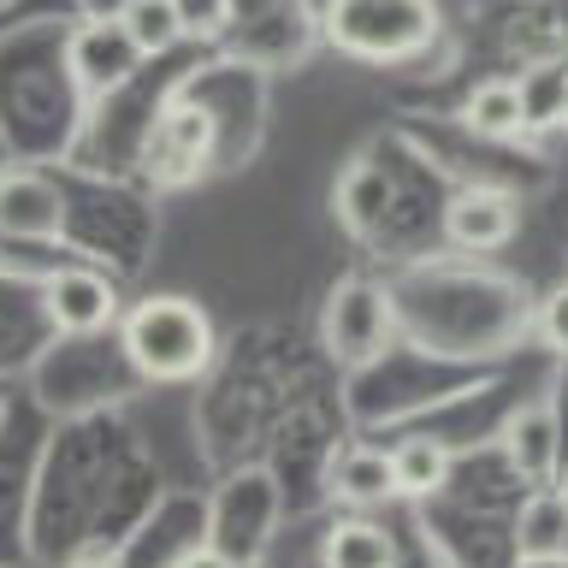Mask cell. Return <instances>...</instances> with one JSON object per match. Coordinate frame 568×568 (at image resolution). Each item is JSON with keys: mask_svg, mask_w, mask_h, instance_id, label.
<instances>
[{"mask_svg": "<svg viewBox=\"0 0 568 568\" xmlns=\"http://www.w3.org/2000/svg\"><path fill=\"white\" fill-rule=\"evenodd\" d=\"M504 456L527 486H557L562 479V415L557 403L539 397L527 408H515L504 426Z\"/></svg>", "mask_w": 568, "mask_h": 568, "instance_id": "6", "label": "cell"}, {"mask_svg": "<svg viewBox=\"0 0 568 568\" xmlns=\"http://www.w3.org/2000/svg\"><path fill=\"white\" fill-rule=\"evenodd\" d=\"M124 362H131L142 379H195L213 362V320L195 308L190 296H142L119 326Z\"/></svg>", "mask_w": 568, "mask_h": 568, "instance_id": "1", "label": "cell"}, {"mask_svg": "<svg viewBox=\"0 0 568 568\" xmlns=\"http://www.w3.org/2000/svg\"><path fill=\"white\" fill-rule=\"evenodd\" d=\"M178 18H184V36L213 42L220 30H231V0H178Z\"/></svg>", "mask_w": 568, "mask_h": 568, "instance_id": "16", "label": "cell"}, {"mask_svg": "<svg viewBox=\"0 0 568 568\" xmlns=\"http://www.w3.org/2000/svg\"><path fill=\"white\" fill-rule=\"evenodd\" d=\"M390 462H397V491L403 497H438L450 486V444H438V438H403L397 450H390Z\"/></svg>", "mask_w": 568, "mask_h": 568, "instance_id": "12", "label": "cell"}, {"mask_svg": "<svg viewBox=\"0 0 568 568\" xmlns=\"http://www.w3.org/2000/svg\"><path fill=\"white\" fill-rule=\"evenodd\" d=\"M332 491L344 497L349 509H373V504H390L397 491V462H390L385 450H349L344 462H337L332 474Z\"/></svg>", "mask_w": 568, "mask_h": 568, "instance_id": "11", "label": "cell"}, {"mask_svg": "<svg viewBox=\"0 0 568 568\" xmlns=\"http://www.w3.org/2000/svg\"><path fill=\"white\" fill-rule=\"evenodd\" d=\"M539 337L568 362V284H557V291L539 302Z\"/></svg>", "mask_w": 568, "mask_h": 568, "instance_id": "17", "label": "cell"}, {"mask_svg": "<svg viewBox=\"0 0 568 568\" xmlns=\"http://www.w3.org/2000/svg\"><path fill=\"white\" fill-rule=\"evenodd\" d=\"M42 308H48V326H60L65 337H89L113 326L119 291L95 266H60V273L42 278Z\"/></svg>", "mask_w": 568, "mask_h": 568, "instance_id": "5", "label": "cell"}, {"mask_svg": "<svg viewBox=\"0 0 568 568\" xmlns=\"http://www.w3.org/2000/svg\"><path fill=\"white\" fill-rule=\"evenodd\" d=\"M462 124H468L474 136H486V142H515L521 131H532L527 124V101H521V83H479L468 106H462Z\"/></svg>", "mask_w": 568, "mask_h": 568, "instance_id": "10", "label": "cell"}, {"mask_svg": "<svg viewBox=\"0 0 568 568\" xmlns=\"http://www.w3.org/2000/svg\"><path fill=\"white\" fill-rule=\"evenodd\" d=\"M390 332H397V302H390L379 284H367V278H344L326 296V308H320V337H326V349L344 367L379 362Z\"/></svg>", "mask_w": 568, "mask_h": 568, "instance_id": "3", "label": "cell"}, {"mask_svg": "<svg viewBox=\"0 0 568 568\" xmlns=\"http://www.w3.org/2000/svg\"><path fill=\"white\" fill-rule=\"evenodd\" d=\"M320 557H326L332 568H385L390 557H397V545H390L385 527H373V521H332Z\"/></svg>", "mask_w": 568, "mask_h": 568, "instance_id": "13", "label": "cell"}, {"mask_svg": "<svg viewBox=\"0 0 568 568\" xmlns=\"http://www.w3.org/2000/svg\"><path fill=\"white\" fill-rule=\"evenodd\" d=\"M142 60H149V48L124 30V18L95 12L78 36H71V78H78V89H89V95H113V89H124L136 78Z\"/></svg>", "mask_w": 568, "mask_h": 568, "instance_id": "4", "label": "cell"}, {"mask_svg": "<svg viewBox=\"0 0 568 568\" xmlns=\"http://www.w3.org/2000/svg\"><path fill=\"white\" fill-rule=\"evenodd\" d=\"M515 225H521L515 195L491 190V184L456 190L450 207H444V237H450L456 248H468V255H491V248H504L515 237Z\"/></svg>", "mask_w": 568, "mask_h": 568, "instance_id": "7", "label": "cell"}, {"mask_svg": "<svg viewBox=\"0 0 568 568\" xmlns=\"http://www.w3.org/2000/svg\"><path fill=\"white\" fill-rule=\"evenodd\" d=\"M515 557L521 562H568V491L532 486L515 515Z\"/></svg>", "mask_w": 568, "mask_h": 568, "instance_id": "8", "label": "cell"}, {"mask_svg": "<svg viewBox=\"0 0 568 568\" xmlns=\"http://www.w3.org/2000/svg\"><path fill=\"white\" fill-rule=\"evenodd\" d=\"M320 30L355 60L397 65V60H415L420 48H433L438 12L433 0H332Z\"/></svg>", "mask_w": 568, "mask_h": 568, "instance_id": "2", "label": "cell"}, {"mask_svg": "<svg viewBox=\"0 0 568 568\" xmlns=\"http://www.w3.org/2000/svg\"><path fill=\"white\" fill-rule=\"evenodd\" d=\"M273 12H278V0H231V24H237V30H255V24H266Z\"/></svg>", "mask_w": 568, "mask_h": 568, "instance_id": "18", "label": "cell"}, {"mask_svg": "<svg viewBox=\"0 0 568 568\" xmlns=\"http://www.w3.org/2000/svg\"><path fill=\"white\" fill-rule=\"evenodd\" d=\"M521 101H527V124H557L568 119V60H545L521 71Z\"/></svg>", "mask_w": 568, "mask_h": 568, "instance_id": "14", "label": "cell"}, {"mask_svg": "<svg viewBox=\"0 0 568 568\" xmlns=\"http://www.w3.org/2000/svg\"><path fill=\"white\" fill-rule=\"evenodd\" d=\"M124 30L136 36L149 53H166L172 42H184V18H178V0H124Z\"/></svg>", "mask_w": 568, "mask_h": 568, "instance_id": "15", "label": "cell"}, {"mask_svg": "<svg viewBox=\"0 0 568 568\" xmlns=\"http://www.w3.org/2000/svg\"><path fill=\"white\" fill-rule=\"evenodd\" d=\"M53 225H60V190L30 178V172H12L7 178V237L12 243H48Z\"/></svg>", "mask_w": 568, "mask_h": 568, "instance_id": "9", "label": "cell"}]
</instances>
